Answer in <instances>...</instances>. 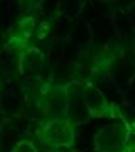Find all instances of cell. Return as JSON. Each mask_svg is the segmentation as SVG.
<instances>
[{"label":"cell","instance_id":"1","mask_svg":"<svg viewBox=\"0 0 135 152\" xmlns=\"http://www.w3.org/2000/svg\"><path fill=\"white\" fill-rule=\"evenodd\" d=\"M39 139L53 149H71L74 144V125L66 117L42 120L37 129Z\"/></svg>","mask_w":135,"mask_h":152},{"label":"cell","instance_id":"2","mask_svg":"<svg viewBox=\"0 0 135 152\" xmlns=\"http://www.w3.org/2000/svg\"><path fill=\"white\" fill-rule=\"evenodd\" d=\"M37 110L42 115V120L66 117L68 107H69V93L66 86H44L37 96Z\"/></svg>","mask_w":135,"mask_h":152},{"label":"cell","instance_id":"3","mask_svg":"<svg viewBox=\"0 0 135 152\" xmlns=\"http://www.w3.org/2000/svg\"><path fill=\"white\" fill-rule=\"evenodd\" d=\"M128 129L123 125H112L96 134L95 147L98 152H125Z\"/></svg>","mask_w":135,"mask_h":152},{"label":"cell","instance_id":"4","mask_svg":"<svg viewBox=\"0 0 135 152\" xmlns=\"http://www.w3.org/2000/svg\"><path fill=\"white\" fill-rule=\"evenodd\" d=\"M36 31V20L34 17H22L14 24V27L9 32V39H7V46L17 53H20L24 49L29 48V42L32 39V34Z\"/></svg>","mask_w":135,"mask_h":152},{"label":"cell","instance_id":"5","mask_svg":"<svg viewBox=\"0 0 135 152\" xmlns=\"http://www.w3.org/2000/svg\"><path fill=\"white\" fill-rule=\"evenodd\" d=\"M83 102L91 115L107 117L110 113V103L107 102L105 95L100 91V88H96L93 83H86L83 86Z\"/></svg>","mask_w":135,"mask_h":152},{"label":"cell","instance_id":"6","mask_svg":"<svg viewBox=\"0 0 135 152\" xmlns=\"http://www.w3.org/2000/svg\"><path fill=\"white\" fill-rule=\"evenodd\" d=\"M44 64V54L41 49L29 46L27 49L19 53V69L22 73H36Z\"/></svg>","mask_w":135,"mask_h":152},{"label":"cell","instance_id":"7","mask_svg":"<svg viewBox=\"0 0 135 152\" xmlns=\"http://www.w3.org/2000/svg\"><path fill=\"white\" fill-rule=\"evenodd\" d=\"M12 152H39V149L31 140H19L12 149Z\"/></svg>","mask_w":135,"mask_h":152},{"label":"cell","instance_id":"8","mask_svg":"<svg viewBox=\"0 0 135 152\" xmlns=\"http://www.w3.org/2000/svg\"><path fill=\"white\" fill-rule=\"evenodd\" d=\"M0 145H2V127H0Z\"/></svg>","mask_w":135,"mask_h":152}]
</instances>
